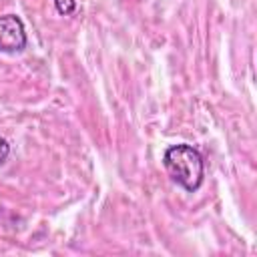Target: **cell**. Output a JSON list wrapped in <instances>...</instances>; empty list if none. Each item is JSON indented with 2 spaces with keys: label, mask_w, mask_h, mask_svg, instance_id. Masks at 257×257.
I'll return each mask as SVG.
<instances>
[{
  "label": "cell",
  "mask_w": 257,
  "mask_h": 257,
  "mask_svg": "<svg viewBox=\"0 0 257 257\" xmlns=\"http://www.w3.org/2000/svg\"><path fill=\"white\" fill-rule=\"evenodd\" d=\"M163 165H165L169 177L185 191L195 193L203 185L205 161H203V155L199 153V149H195L193 145L181 143V145L169 147L163 155Z\"/></svg>",
  "instance_id": "obj_1"
},
{
  "label": "cell",
  "mask_w": 257,
  "mask_h": 257,
  "mask_svg": "<svg viewBox=\"0 0 257 257\" xmlns=\"http://www.w3.org/2000/svg\"><path fill=\"white\" fill-rule=\"evenodd\" d=\"M28 44L24 22L16 14H4L0 16V52L14 54L22 52Z\"/></svg>",
  "instance_id": "obj_2"
},
{
  "label": "cell",
  "mask_w": 257,
  "mask_h": 257,
  "mask_svg": "<svg viewBox=\"0 0 257 257\" xmlns=\"http://www.w3.org/2000/svg\"><path fill=\"white\" fill-rule=\"evenodd\" d=\"M54 6L58 10V14L62 16H70L76 10V0H54Z\"/></svg>",
  "instance_id": "obj_3"
},
{
  "label": "cell",
  "mask_w": 257,
  "mask_h": 257,
  "mask_svg": "<svg viewBox=\"0 0 257 257\" xmlns=\"http://www.w3.org/2000/svg\"><path fill=\"white\" fill-rule=\"evenodd\" d=\"M8 155H10V145L6 143V139H2V137H0V165H4V163H6Z\"/></svg>",
  "instance_id": "obj_4"
}]
</instances>
